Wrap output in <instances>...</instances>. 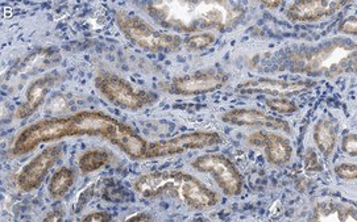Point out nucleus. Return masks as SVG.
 <instances>
[{"label": "nucleus", "instance_id": "2", "mask_svg": "<svg viewBox=\"0 0 357 222\" xmlns=\"http://www.w3.org/2000/svg\"><path fill=\"white\" fill-rule=\"evenodd\" d=\"M145 11L160 26L190 35L213 29L228 31L236 26L245 15L243 4L226 0L151 1Z\"/></svg>", "mask_w": 357, "mask_h": 222}, {"label": "nucleus", "instance_id": "27", "mask_svg": "<svg viewBox=\"0 0 357 222\" xmlns=\"http://www.w3.org/2000/svg\"><path fill=\"white\" fill-rule=\"evenodd\" d=\"M62 217H63V212H62V209H56V211L50 212L49 214H47V217L44 219V221H61Z\"/></svg>", "mask_w": 357, "mask_h": 222}, {"label": "nucleus", "instance_id": "14", "mask_svg": "<svg viewBox=\"0 0 357 222\" xmlns=\"http://www.w3.org/2000/svg\"><path fill=\"white\" fill-rule=\"evenodd\" d=\"M222 120L229 125L281 130V132H286V133L291 132V129H290L285 120L269 116V115L264 113L261 111H257V109H245V108L231 109L222 116Z\"/></svg>", "mask_w": 357, "mask_h": 222}, {"label": "nucleus", "instance_id": "18", "mask_svg": "<svg viewBox=\"0 0 357 222\" xmlns=\"http://www.w3.org/2000/svg\"><path fill=\"white\" fill-rule=\"evenodd\" d=\"M112 164V155L111 152L103 149H94L84 152L79 159H78V167L81 173L84 174H90L98 171L99 168Z\"/></svg>", "mask_w": 357, "mask_h": 222}, {"label": "nucleus", "instance_id": "9", "mask_svg": "<svg viewBox=\"0 0 357 222\" xmlns=\"http://www.w3.org/2000/svg\"><path fill=\"white\" fill-rule=\"evenodd\" d=\"M228 74L222 70H203L173 78L162 84L164 91L181 96L208 94L223 88L228 83Z\"/></svg>", "mask_w": 357, "mask_h": 222}, {"label": "nucleus", "instance_id": "17", "mask_svg": "<svg viewBox=\"0 0 357 222\" xmlns=\"http://www.w3.org/2000/svg\"><path fill=\"white\" fill-rule=\"evenodd\" d=\"M314 140L324 155H330L336 146L337 125L327 118L321 120L314 129Z\"/></svg>", "mask_w": 357, "mask_h": 222}, {"label": "nucleus", "instance_id": "13", "mask_svg": "<svg viewBox=\"0 0 357 222\" xmlns=\"http://www.w3.org/2000/svg\"><path fill=\"white\" fill-rule=\"evenodd\" d=\"M248 143L250 146L265 149V157L268 162L274 166L289 164L293 157V148L290 141L277 133L256 132L248 137Z\"/></svg>", "mask_w": 357, "mask_h": 222}, {"label": "nucleus", "instance_id": "1", "mask_svg": "<svg viewBox=\"0 0 357 222\" xmlns=\"http://www.w3.org/2000/svg\"><path fill=\"white\" fill-rule=\"evenodd\" d=\"M77 136L102 137L132 159H144L148 148V142L137 132L119 120L99 111H82L72 116L41 120L26 127L13 142V154L20 157L41 143Z\"/></svg>", "mask_w": 357, "mask_h": 222}, {"label": "nucleus", "instance_id": "4", "mask_svg": "<svg viewBox=\"0 0 357 222\" xmlns=\"http://www.w3.org/2000/svg\"><path fill=\"white\" fill-rule=\"evenodd\" d=\"M289 66L294 72L330 79L345 72H354L356 70V42L347 38H333L321 47L290 54Z\"/></svg>", "mask_w": 357, "mask_h": 222}, {"label": "nucleus", "instance_id": "20", "mask_svg": "<svg viewBox=\"0 0 357 222\" xmlns=\"http://www.w3.org/2000/svg\"><path fill=\"white\" fill-rule=\"evenodd\" d=\"M215 41H216V37L210 32L195 33L185 40V47L191 51H198V50H204V49L211 47Z\"/></svg>", "mask_w": 357, "mask_h": 222}, {"label": "nucleus", "instance_id": "21", "mask_svg": "<svg viewBox=\"0 0 357 222\" xmlns=\"http://www.w3.org/2000/svg\"><path fill=\"white\" fill-rule=\"evenodd\" d=\"M266 106H269L272 111L281 113V115H293L297 112V106L287 100L286 97H273L266 100Z\"/></svg>", "mask_w": 357, "mask_h": 222}, {"label": "nucleus", "instance_id": "26", "mask_svg": "<svg viewBox=\"0 0 357 222\" xmlns=\"http://www.w3.org/2000/svg\"><path fill=\"white\" fill-rule=\"evenodd\" d=\"M82 221L86 222H106L111 221V216L106 212H93L86 214Z\"/></svg>", "mask_w": 357, "mask_h": 222}, {"label": "nucleus", "instance_id": "8", "mask_svg": "<svg viewBox=\"0 0 357 222\" xmlns=\"http://www.w3.org/2000/svg\"><path fill=\"white\" fill-rule=\"evenodd\" d=\"M223 142V138L216 132L198 130L192 133H186L170 140L155 141L148 143L144 159L164 158L177 154H183L189 150H197L208 146H215Z\"/></svg>", "mask_w": 357, "mask_h": 222}, {"label": "nucleus", "instance_id": "19", "mask_svg": "<svg viewBox=\"0 0 357 222\" xmlns=\"http://www.w3.org/2000/svg\"><path fill=\"white\" fill-rule=\"evenodd\" d=\"M75 182V174L69 167H61L56 171V174L50 179L49 183V193L53 198H62L68 193Z\"/></svg>", "mask_w": 357, "mask_h": 222}, {"label": "nucleus", "instance_id": "29", "mask_svg": "<svg viewBox=\"0 0 357 222\" xmlns=\"http://www.w3.org/2000/svg\"><path fill=\"white\" fill-rule=\"evenodd\" d=\"M261 4L264 7H266V8H277L282 3L281 1H262Z\"/></svg>", "mask_w": 357, "mask_h": 222}, {"label": "nucleus", "instance_id": "12", "mask_svg": "<svg viewBox=\"0 0 357 222\" xmlns=\"http://www.w3.org/2000/svg\"><path fill=\"white\" fill-rule=\"evenodd\" d=\"M348 1L342 0H302L290 4L286 8V17L297 23H312L331 17L340 11Z\"/></svg>", "mask_w": 357, "mask_h": 222}, {"label": "nucleus", "instance_id": "23", "mask_svg": "<svg viewBox=\"0 0 357 222\" xmlns=\"http://www.w3.org/2000/svg\"><path fill=\"white\" fill-rule=\"evenodd\" d=\"M342 149L343 152H347L351 157H355L357 154V137L355 133H351L345 136L342 141Z\"/></svg>", "mask_w": 357, "mask_h": 222}, {"label": "nucleus", "instance_id": "6", "mask_svg": "<svg viewBox=\"0 0 357 222\" xmlns=\"http://www.w3.org/2000/svg\"><path fill=\"white\" fill-rule=\"evenodd\" d=\"M96 90L114 106L128 111H139L155 103V96L144 90H137L119 75L103 71L96 77Z\"/></svg>", "mask_w": 357, "mask_h": 222}, {"label": "nucleus", "instance_id": "28", "mask_svg": "<svg viewBox=\"0 0 357 222\" xmlns=\"http://www.w3.org/2000/svg\"><path fill=\"white\" fill-rule=\"evenodd\" d=\"M126 221H152V217L146 213H137V214H133V216H130L128 219H126Z\"/></svg>", "mask_w": 357, "mask_h": 222}, {"label": "nucleus", "instance_id": "16", "mask_svg": "<svg viewBox=\"0 0 357 222\" xmlns=\"http://www.w3.org/2000/svg\"><path fill=\"white\" fill-rule=\"evenodd\" d=\"M356 217L355 205L324 201L315 207L312 220L319 222H355Z\"/></svg>", "mask_w": 357, "mask_h": 222}, {"label": "nucleus", "instance_id": "24", "mask_svg": "<svg viewBox=\"0 0 357 222\" xmlns=\"http://www.w3.org/2000/svg\"><path fill=\"white\" fill-rule=\"evenodd\" d=\"M339 32L343 35H356L357 33V19L356 16H351L339 26Z\"/></svg>", "mask_w": 357, "mask_h": 222}, {"label": "nucleus", "instance_id": "3", "mask_svg": "<svg viewBox=\"0 0 357 222\" xmlns=\"http://www.w3.org/2000/svg\"><path fill=\"white\" fill-rule=\"evenodd\" d=\"M135 191L144 199H174L197 211L214 208L219 196L197 177L181 171H155L137 177Z\"/></svg>", "mask_w": 357, "mask_h": 222}, {"label": "nucleus", "instance_id": "15", "mask_svg": "<svg viewBox=\"0 0 357 222\" xmlns=\"http://www.w3.org/2000/svg\"><path fill=\"white\" fill-rule=\"evenodd\" d=\"M61 81L60 74L50 72L31 83L26 90L24 103L17 108L15 116L19 120L32 116L45 100L49 91Z\"/></svg>", "mask_w": 357, "mask_h": 222}, {"label": "nucleus", "instance_id": "10", "mask_svg": "<svg viewBox=\"0 0 357 222\" xmlns=\"http://www.w3.org/2000/svg\"><path fill=\"white\" fill-rule=\"evenodd\" d=\"M315 83L310 81H282L273 78H252L238 83L236 91L240 94L271 95L274 97H287L309 91Z\"/></svg>", "mask_w": 357, "mask_h": 222}, {"label": "nucleus", "instance_id": "5", "mask_svg": "<svg viewBox=\"0 0 357 222\" xmlns=\"http://www.w3.org/2000/svg\"><path fill=\"white\" fill-rule=\"evenodd\" d=\"M115 20L120 32L126 35L133 45L142 47L151 53H174L177 51L182 40L178 35L158 31L143 17L133 13L118 10L115 12Z\"/></svg>", "mask_w": 357, "mask_h": 222}, {"label": "nucleus", "instance_id": "11", "mask_svg": "<svg viewBox=\"0 0 357 222\" xmlns=\"http://www.w3.org/2000/svg\"><path fill=\"white\" fill-rule=\"evenodd\" d=\"M61 154L62 148L59 145L48 146L40 154H37L29 164H25L20 174L17 175L19 188L24 192H31L40 187L49 170L59 161Z\"/></svg>", "mask_w": 357, "mask_h": 222}, {"label": "nucleus", "instance_id": "22", "mask_svg": "<svg viewBox=\"0 0 357 222\" xmlns=\"http://www.w3.org/2000/svg\"><path fill=\"white\" fill-rule=\"evenodd\" d=\"M335 174L344 180H355L357 176V167L355 164H342L335 167Z\"/></svg>", "mask_w": 357, "mask_h": 222}, {"label": "nucleus", "instance_id": "7", "mask_svg": "<svg viewBox=\"0 0 357 222\" xmlns=\"http://www.w3.org/2000/svg\"><path fill=\"white\" fill-rule=\"evenodd\" d=\"M192 168L198 173L213 176L218 187L227 196H238L243 192V176L236 166L219 152L204 154L192 161Z\"/></svg>", "mask_w": 357, "mask_h": 222}, {"label": "nucleus", "instance_id": "25", "mask_svg": "<svg viewBox=\"0 0 357 222\" xmlns=\"http://www.w3.org/2000/svg\"><path fill=\"white\" fill-rule=\"evenodd\" d=\"M305 166H306V170H309V171H321V162L314 150H309L307 152L306 159H305Z\"/></svg>", "mask_w": 357, "mask_h": 222}]
</instances>
